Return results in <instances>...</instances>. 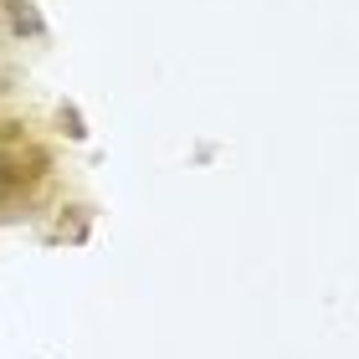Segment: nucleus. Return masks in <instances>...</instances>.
Masks as SVG:
<instances>
[{
  "mask_svg": "<svg viewBox=\"0 0 359 359\" xmlns=\"http://www.w3.org/2000/svg\"><path fill=\"white\" fill-rule=\"evenodd\" d=\"M46 170H52V159H46V149H36V144H26V139L0 144V185H36Z\"/></svg>",
  "mask_w": 359,
  "mask_h": 359,
  "instance_id": "1",
  "label": "nucleus"
},
{
  "mask_svg": "<svg viewBox=\"0 0 359 359\" xmlns=\"http://www.w3.org/2000/svg\"><path fill=\"white\" fill-rule=\"evenodd\" d=\"M6 11H11V26L21 31V36H41V31H46V26H41V15H36V6H31V0H11Z\"/></svg>",
  "mask_w": 359,
  "mask_h": 359,
  "instance_id": "2",
  "label": "nucleus"
}]
</instances>
